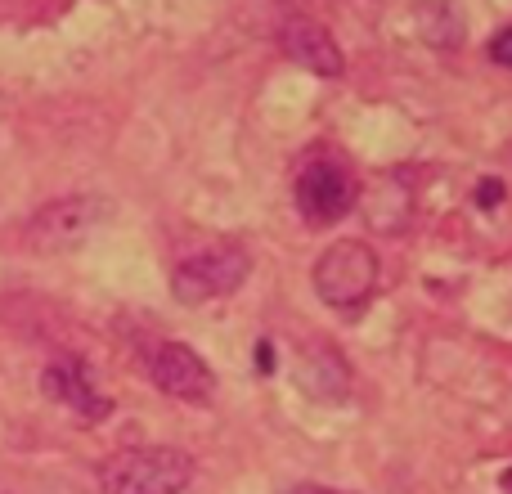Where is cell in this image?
<instances>
[{
    "instance_id": "3",
    "label": "cell",
    "mask_w": 512,
    "mask_h": 494,
    "mask_svg": "<svg viewBox=\"0 0 512 494\" xmlns=\"http://www.w3.org/2000/svg\"><path fill=\"white\" fill-rule=\"evenodd\" d=\"M248 274H252V256L243 252V247L216 243V247H207V252H194L176 265L171 292H176V301H185V306H207V301H216V297L239 292L243 283H248Z\"/></svg>"
},
{
    "instance_id": "7",
    "label": "cell",
    "mask_w": 512,
    "mask_h": 494,
    "mask_svg": "<svg viewBox=\"0 0 512 494\" xmlns=\"http://www.w3.org/2000/svg\"><path fill=\"white\" fill-rule=\"evenodd\" d=\"M41 391L54 400V405H63L77 418H86V423H99V418H108V409H113L104 391L95 387V378H90V369H86L81 355H63V360H54L41 378Z\"/></svg>"
},
{
    "instance_id": "12",
    "label": "cell",
    "mask_w": 512,
    "mask_h": 494,
    "mask_svg": "<svg viewBox=\"0 0 512 494\" xmlns=\"http://www.w3.org/2000/svg\"><path fill=\"white\" fill-rule=\"evenodd\" d=\"M256 364H261V373H274V346L270 342L256 346Z\"/></svg>"
},
{
    "instance_id": "1",
    "label": "cell",
    "mask_w": 512,
    "mask_h": 494,
    "mask_svg": "<svg viewBox=\"0 0 512 494\" xmlns=\"http://www.w3.org/2000/svg\"><path fill=\"white\" fill-rule=\"evenodd\" d=\"M189 481H194V459L176 445H131L99 468L104 494H180Z\"/></svg>"
},
{
    "instance_id": "11",
    "label": "cell",
    "mask_w": 512,
    "mask_h": 494,
    "mask_svg": "<svg viewBox=\"0 0 512 494\" xmlns=\"http://www.w3.org/2000/svg\"><path fill=\"white\" fill-rule=\"evenodd\" d=\"M495 203H504V180H481L477 185V207H495Z\"/></svg>"
},
{
    "instance_id": "6",
    "label": "cell",
    "mask_w": 512,
    "mask_h": 494,
    "mask_svg": "<svg viewBox=\"0 0 512 494\" xmlns=\"http://www.w3.org/2000/svg\"><path fill=\"white\" fill-rule=\"evenodd\" d=\"M149 378L158 391L176 400H189V405H207L216 391V373L207 369V360L185 342H162L158 351L149 355Z\"/></svg>"
},
{
    "instance_id": "4",
    "label": "cell",
    "mask_w": 512,
    "mask_h": 494,
    "mask_svg": "<svg viewBox=\"0 0 512 494\" xmlns=\"http://www.w3.org/2000/svg\"><path fill=\"white\" fill-rule=\"evenodd\" d=\"M108 203L99 194H72V198H54L41 212H32L27 221V243L36 252H68V247H81L90 234L104 225Z\"/></svg>"
},
{
    "instance_id": "10",
    "label": "cell",
    "mask_w": 512,
    "mask_h": 494,
    "mask_svg": "<svg viewBox=\"0 0 512 494\" xmlns=\"http://www.w3.org/2000/svg\"><path fill=\"white\" fill-rule=\"evenodd\" d=\"M486 54H490V59L499 63V68H512V27H499V32L490 36Z\"/></svg>"
},
{
    "instance_id": "9",
    "label": "cell",
    "mask_w": 512,
    "mask_h": 494,
    "mask_svg": "<svg viewBox=\"0 0 512 494\" xmlns=\"http://www.w3.org/2000/svg\"><path fill=\"white\" fill-rule=\"evenodd\" d=\"M301 387L310 391L324 405H337V400L351 396V369H346V355L333 351V346H315L301 364Z\"/></svg>"
},
{
    "instance_id": "8",
    "label": "cell",
    "mask_w": 512,
    "mask_h": 494,
    "mask_svg": "<svg viewBox=\"0 0 512 494\" xmlns=\"http://www.w3.org/2000/svg\"><path fill=\"white\" fill-rule=\"evenodd\" d=\"M279 45H283V54H288L297 68L315 72V77H342V68H346L333 32H328L324 23H315V18L292 14L288 23L279 27Z\"/></svg>"
},
{
    "instance_id": "13",
    "label": "cell",
    "mask_w": 512,
    "mask_h": 494,
    "mask_svg": "<svg viewBox=\"0 0 512 494\" xmlns=\"http://www.w3.org/2000/svg\"><path fill=\"white\" fill-rule=\"evenodd\" d=\"M288 494H346V490H328V486H292Z\"/></svg>"
},
{
    "instance_id": "2",
    "label": "cell",
    "mask_w": 512,
    "mask_h": 494,
    "mask_svg": "<svg viewBox=\"0 0 512 494\" xmlns=\"http://www.w3.org/2000/svg\"><path fill=\"white\" fill-rule=\"evenodd\" d=\"M378 252L360 239H337L315 261V297L328 310H360L378 288Z\"/></svg>"
},
{
    "instance_id": "5",
    "label": "cell",
    "mask_w": 512,
    "mask_h": 494,
    "mask_svg": "<svg viewBox=\"0 0 512 494\" xmlns=\"http://www.w3.org/2000/svg\"><path fill=\"white\" fill-rule=\"evenodd\" d=\"M355 194H360L355 176L342 167V162H333V158H315V162H310V167L297 176V189H292L301 221L315 225V230H324V225L342 221V216L355 207Z\"/></svg>"
}]
</instances>
